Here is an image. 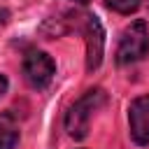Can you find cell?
Wrapping results in <instances>:
<instances>
[{"label": "cell", "instance_id": "cell-5", "mask_svg": "<svg viewBox=\"0 0 149 149\" xmlns=\"http://www.w3.org/2000/svg\"><path fill=\"white\" fill-rule=\"evenodd\" d=\"M128 123H130V137L135 144L144 147L149 144V95H140L128 107Z\"/></svg>", "mask_w": 149, "mask_h": 149}, {"label": "cell", "instance_id": "cell-10", "mask_svg": "<svg viewBox=\"0 0 149 149\" xmlns=\"http://www.w3.org/2000/svg\"><path fill=\"white\" fill-rule=\"evenodd\" d=\"M72 2H79V5H86V2H91V0H72Z\"/></svg>", "mask_w": 149, "mask_h": 149}, {"label": "cell", "instance_id": "cell-3", "mask_svg": "<svg viewBox=\"0 0 149 149\" xmlns=\"http://www.w3.org/2000/svg\"><path fill=\"white\" fill-rule=\"evenodd\" d=\"M54 74H56V65H54V61H51L49 54L33 49V51H28L23 56V77H26V81L33 88L49 86V81L54 79Z\"/></svg>", "mask_w": 149, "mask_h": 149}, {"label": "cell", "instance_id": "cell-8", "mask_svg": "<svg viewBox=\"0 0 149 149\" xmlns=\"http://www.w3.org/2000/svg\"><path fill=\"white\" fill-rule=\"evenodd\" d=\"M7 93V77L5 74H0V98Z\"/></svg>", "mask_w": 149, "mask_h": 149}, {"label": "cell", "instance_id": "cell-9", "mask_svg": "<svg viewBox=\"0 0 149 149\" xmlns=\"http://www.w3.org/2000/svg\"><path fill=\"white\" fill-rule=\"evenodd\" d=\"M7 16H9V12H7V9H0V26L7 23Z\"/></svg>", "mask_w": 149, "mask_h": 149}, {"label": "cell", "instance_id": "cell-6", "mask_svg": "<svg viewBox=\"0 0 149 149\" xmlns=\"http://www.w3.org/2000/svg\"><path fill=\"white\" fill-rule=\"evenodd\" d=\"M19 144V128L9 114L0 116V149H14Z\"/></svg>", "mask_w": 149, "mask_h": 149}, {"label": "cell", "instance_id": "cell-7", "mask_svg": "<svg viewBox=\"0 0 149 149\" xmlns=\"http://www.w3.org/2000/svg\"><path fill=\"white\" fill-rule=\"evenodd\" d=\"M140 5H142V0H107V7L119 14H133Z\"/></svg>", "mask_w": 149, "mask_h": 149}, {"label": "cell", "instance_id": "cell-2", "mask_svg": "<svg viewBox=\"0 0 149 149\" xmlns=\"http://www.w3.org/2000/svg\"><path fill=\"white\" fill-rule=\"evenodd\" d=\"M147 54H149V30H147V23L140 19L123 28L119 37V47H116V63L130 65V63L142 61Z\"/></svg>", "mask_w": 149, "mask_h": 149}, {"label": "cell", "instance_id": "cell-4", "mask_svg": "<svg viewBox=\"0 0 149 149\" xmlns=\"http://www.w3.org/2000/svg\"><path fill=\"white\" fill-rule=\"evenodd\" d=\"M84 35H86V70L93 72V70L100 68L102 54H105V33H102L98 16H93V14L86 16Z\"/></svg>", "mask_w": 149, "mask_h": 149}, {"label": "cell", "instance_id": "cell-1", "mask_svg": "<svg viewBox=\"0 0 149 149\" xmlns=\"http://www.w3.org/2000/svg\"><path fill=\"white\" fill-rule=\"evenodd\" d=\"M105 102V91L102 88H88L74 105H70L68 114H65V130L70 137L74 140H84L88 135V126H91V116L95 114V109Z\"/></svg>", "mask_w": 149, "mask_h": 149}]
</instances>
